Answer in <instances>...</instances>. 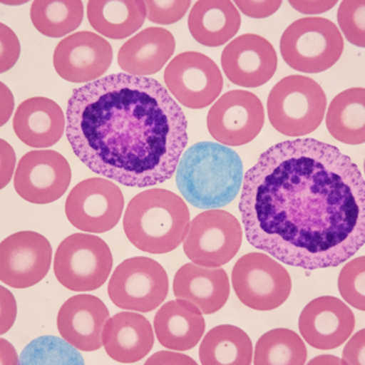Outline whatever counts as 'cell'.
<instances>
[{
  "label": "cell",
  "mask_w": 365,
  "mask_h": 365,
  "mask_svg": "<svg viewBox=\"0 0 365 365\" xmlns=\"http://www.w3.org/2000/svg\"><path fill=\"white\" fill-rule=\"evenodd\" d=\"M240 212L249 244L294 267H336L365 245L364 175L315 139L266 150L244 175Z\"/></svg>",
  "instance_id": "obj_1"
},
{
  "label": "cell",
  "mask_w": 365,
  "mask_h": 365,
  "mask_svg": "<svg viewBox=\"0 0 365 365\" xmlns=\"http://www.w3.org/2000/svg\"><path fill=\"white\" fill-rule=\"evenodd\" d=\"M66 128L90 170L139 188L170 180L188 143L186 117L166 88L123 73L75 89Z\"/></svg>",
  "instance_id": "obj_2"
},
{
  "label": "cell",
  "mask_w": 365,
  "mask_h": 365,
  "mask_svg": "<svg viewBox=\"0 0 365 365\" xmlns=\"http://www.w3.org/2000/svg\"><path fill=\"white\" fill-rule=\"evenodd\" d=\"M242 182V160L234 150L220 143H195L182 154L178 165V188L188 203L202 210L231 203Z\"/></svg>",
  "instance_id": "obj_3"
},
{
  "label": "cell",
  "mask_w": 365,
  "mask_h": 365,
  "mask_svg": "<svg viewBox=\"0 0 365 365\" xmlns=\"http://www.w3.org/2000/svg\"><path fill=\"white\" fill-rule=\"evenodd\" d=\"M123 227L137 249L165 255L184 242L190 227V214L184 200L173 191L150 189L130 200Z\"/></svg>",
  "instance_id": "obj_4"
},
{
  "label": "cell",
  "mask_w": 365,
  "mask_h": 365,
  "mask_svg": "<svg viewBox=\"0 0 365 365\" xmlns=\"http://www.w3.org/2000/svg\"><path fill=\"white\" fill-rule=\"evenodd\" d=\"M327 96L310 77L291 75L281 79L267 100L268 118L277 132L287 137H304L321 125Z\"/></svg>",
  "instance_id": "obj_5"
},
{
  "label": "cell",
  "mask_w": 365,
  "mask_h": 365,
  "mask_svg": "<svg viewBox=\"0 0 365 365\" xmlns=\"http://www.w3.org/2000/svg\"><path fill=\"white\" fill-rule=\"evenodd\" d=\"M280 51L285 63L298 72L317 74L342 57L344 40L336 24L324 17H304L283 32Z\"/></svg>",
  "instance_id": "obj_6"
},
{
  "label": "cell",
  "mask_w": 365,
  "mask_h": 365,
  "mask_svg": "<svg viewBox=\"0 0 365 365\" xmlns=\"http://www.w3.org/2000/svg\"><path fill=\"white\" fill-rule=\"evenodd\" d=\"M113 264V253L102 238L76 233L60 242L53 259V272L66 289L91 292L105 284Z\"/></svg>",
  "instance_id": "obj_7"
},
{
  "label": "cell",
  "mask_w": 365,
  "mask_h": 365,
  "mask_svg": "<svg viewBox=\"0 0 365 365\" xmlns=\"http://www.w3.org/2000/svg\"><path fill=\"white\" fill-rule=\"evenodd\" d=\"M232 284L240 302L257 311L278 309L292 292L289 272L276 259L259 252L248 253L236 262Z\"/></svg>",
  "instance_id": "obj_8"
},
{
  "label": "cell",
  "mask_w": 365,
  "mask_h": 365,
  "mask_svg": "<svg viewBox=\"0 0 365 365\" xmlns=\"http://www.w3.org/2000/svg\"><path fill=\"white\" fill-rule=\"evenodd\" d=\"M169 293L165 268L155 259L135 257L122 262L108 284V295L118 308L148 313L158 309Z\"/></svg>",
  "instance_id": "obj_9"
},
{
  "label": "cell",
  "mask_w": 365,
  "mask_h": 365,
  "mask_svg": "<svg viewBox=\"0 0 365 365\" xmlns=\"http://www.w3.org/2000/svg\"><path fill=\"white\" fill-rule=\"evenodd\" d=\"M242 242L240 221L222 210L195 217L184 242V252L195 265L218 268L234 259Z\"/></svg>",
  "instance_id": "obj_10"
},
{
  "label": "cell",
  "mask_w": 365,
  "mask_h": 365,
  "mask_svg": "<svg viewBox=\"0 0 365 365\" xmlns=\"http://www.w3.org/2000/svg\"><path fill=\"white\" fill-rule=\"evenodd\" d=\"M123 208L121 189L101 178L78 182L66 201V215L71 225L88 233L113 230L119 223Z\"/></svg>",
  "instance_id": "obj_11"
},
{
  "label": "cell",
  "mask_w": 365,
  "mask_h": 365,
  "mask_svg": "<svg viewBox=\"0 0 365 365\" xmlns=\"http://www.w3.org/2000/svg\"><path fill=\"white\" fill-rule=\"evenodd\" d=\"M164 79L178 102L191 109L210 106L220 96L223 88L218 66L197 51H186L171 60Z\"/></svg>",
  "instance_id": "obj_12"
},
{
  "label": "cell",
  "mask_w": 365,
  "mask_h": 365,
  "mask_svg": "<svg viewBox=\"0 0 365 365\" xmlns=\"http://www.w3.org/2000/svg\"><path fill=\"white\" fill-rule=\"evenodd\" d=\"M265 121L261 100L245 90L223 94L207 115L210 136L229 147H240L257 138Z\"/></svg>",
  "instance_id": "obj_13"
},
{
  "label": "cell",
  "mask_w": 365,
  "mask_h": 365,
  "mask_svg": "<svg viewBox=\"0 0 365 365\" xmlns=\"http://www.w3.org/2000/svg\"><path fill=\"white\" fill-rule=\"evenodd\" d=\"M53 248L42 234L21 231L0 242V281L13 289H28L48 274Z\"/></svg>",
  "instance_id": "obj_14"
},
{
  "label": "cell",
  "mask_w": 365,
  "mask_h": 365,
  "mask_svg": "<svg viewBox=\"0 0 365 365\" xmlns=\"http://www.w3.org/2000/svg\"><path fill=\"white\" fill-rule=\"evenodd\" d=\"M71 181L72 170L63 155L53 150H36L19 160L14 188L29 203L49 204L66 192Z\"/></svg>",
  "instance_id": "obj_15"
},
{
  "label": "cell",
  "mask_w": 365,
  "mask_h": 365,
  "mask_svg": "<svg viewBox=\"0 0 365 365\" xmlns=\"http://www.w3.org/2000/svg\"><path fill=\"white\" fill-rule=\"evenodd\" d=\"M110 43L91 31L71 34L59 42L53 53V68L70 83H91L105 74L113 63Z\"/></svg>",
  "instance_id": "obj_16"
},
{
  "label": "cell",
  "mask_w": 365,
  "mask_h": 365,
  "mask_svg": "<svg viewBox=\"0 0 365 365\" xmlns=\"http://www.w3.org/2000/svg\"><path fill=\"white\" fill-rule=\"evenodd\" d=\"M223 72L231 83L244 88L267 83L278 68V56L269 41L255 34L234 38L221 55Z\"/></svg>",
  "instance_id": "obj_17"
},
{
  "label": "cell",
  "mask_w": 365,
  "mask_h": 365,
  "mask_svg": "<svg viewBox=\"0 0 365 365\" xmlns=\"http://www.w3.org/2000/svg\"><path fill=\"white\" fill-rule=\"evenodd\" d=\"M356 317L342 300L322 296L309 302L300 313L298 327L304 340L319 351L344 344L355 330Z\"/></svg>",
  "instance_id": "obj_18"
},
{
  "label": "cell",
  "mask_w": 365,
  "mask_h": 365,
  "mask_svg": "<svg viewBox=\"0 0 365 365\" xmlns=\"http://www.w3.org/2000/svg\"><path fill=\"white\" fill-rule=\"evenodd\" d=\"M108 319V308L100 298L81 294L62 304L57 327L66 342L78 351L90 353L103 346V331Z\"/></svg>",
  "instance_id": "obj_19"
},
{
  "label": "cell",
  "mask_w": 365,
  "mask_h": 365,
  "mask_svg": "<svg viewBox=\"0 0 365 365\" xmlns=\"http://www.w3.org/2000/svg\"><path fill=\"white\" fill-rule=\"evenodd\" d=\"M66 128L61 107L48 98H28L17 107L13 130L17 138L34 149H46L61 140Z\"/></svg>",
  "instance_id": "obj_20"
},
{
  "label": "cell",
  "mask_w": 365,
  "mask_h": 365,
  "mask_svg": "<svg viewBox=\"0 0 365 365\" xmlns=\"http://www.w3.org/2000/svg\"><path fill=\"white\" fill-rule=\"evenodd\" d=\"M173 293L178 299L195 304L202 314H214L229 299V277L222 268L185 264L175 274Z\"/></svg>",
  "instance_id": "obj_21"
},
{
  "label": "cell",
  "mask_w": 365,
  "mask_h": 365,
  "mask_svg": "<svg viewBox=\"0 0 365 365\" xmlns=\"http://www.w3.org/2000/svg\"><path fill=\"white\" fill-rule=\"evenodd\" d=\"M103 345L107 355L115 361L136 364L153 349V328L149 319L138 313H117L105 325Z\"/></svg>",
  "instance_id": "obj_22"
},
{
  "label": "cell",
  "mask_w": 365,
  "mask_h": 365,
  "mask_svg": "<svg viewBox=\"0 0 365 365\" xmlns=\"http://www.w3.org/2000/svg\"><path fill=\"white\" fill-rule=\"evenodd\" d=\"M175 51V38L169 30L150 27L124 43L118 53L120 68L134 76L160 72Z\"/></svg>",
  "instance_id": "obj_23"
},
{
  "label": "cell",
  "mask_w": 365,
  "mask_h": 365,
  "mask_svg": "<svg viewBox=\"0 0 365 365\" xmlns=\"http://www.w3.org/2000/svg\"><path fill=\"white\" fill-rule=\"evenodd\" d=\"M154 329L160 345L178 351L197 346L205 332V319L201 311L186 300H171L154 317Z\"/></svg>",
  "instance_id": "obj_24"
},
{
  "label": "cell",
  "mask_w": 365,
  "mask_h": 365,
  "mask_svg": "<svg viewBox=\"0 0 365 365\" xmlns=\"http://www.w3.org/2000/svg\"><path fill=\"white\" fill-rule=\"evenodd\" d=\"M240 25V12L231 0H197L189 13V31L204 46H222L236 36Z\"/></svg>",
  "instance_id": "obj_25"
},
{
  "label": "cell",
  "mask_w": 365,
  "mask_h": 365,
  "mask_svg": "<svg viewBox=\"0 0 365 365\" xmlns=\"http://www.w3.org/2000/svg\"><path fill=\"white\" fill-rule=\"evenodd\" d=\"M87 14L98 34L123 40L143 27L147 11L143 0H89Z\"/></svg>",
  "instance_id": "obj_26"
},
{
  "label": "cell",
  "mask_w": 365,
  "mask_h": 365,
  "mask_svg": "<svg viewBox=\"0 0 365 365\" xmlns=\"http://www.w3.org/2000/svg\"><path fill=\"white\" fill-rule=\"evenodd\" d=\"M328 132L344 145L365 143V88H351L330 103L326 117Z\"/></svg>",
  "instance_id": "obj_27"
},
{
  "label": "cell",
  "mask_w": 365,
  "mask_h": 365,
  "mask_svg": "<svg viewBox=\"0 0 365 365\" xmlns=\"http://www.w3.org/2000/svg\"><path fill=\"white\" fill-rule=\"evenodd\" d=\"M199 358L202 365H251L252 341L240 327L219 325L204 336Z\"/></svg>",
  "instance_id": "obj_28"
},
{
  "label": "cell",
  "mask_w": 365,
  "mask_h": 365,
  "mask_svg": "<svg viewBox=\"0 0 365 365\" xmlns=\"http://www.w3.org/2000/svg\"><path fill=\"white\" fill-rule=\"evenodd\" d=\"M34 28L48 38H62L83 23L81 0H34L30 9Z\"/></svg>",
  "instance_id": "obj_29"
},
{
  "label": "cell",
  "mask_w": 365,
  "mask_h": 365,
  "mask_svg": "<svg viewBox=\"0 0 365 365\" xmlns=\"http://www.w3.org/2000/svg\"><path fill=\"white\" fill-rule=\"evenodd\" d=\"M308 351L293 330L276 328L264 334L255 349V365H304Z\"/></svg>",
  "instance_id": "obj_30"
},
{
  "label": "cell",
  "mask_w": 365,
  "mask_h": 365,
  "mask_svg": "<svg viewBox=\"0 0 365 365\" xmlns=\"http://www.w3.org/2000/svg\"><path fill=\"white\" fill-rule=\"evenodd\" d=\"M19 365H85L78 349L55 336H42L26 345Z\"/></svg>",
  "instance_id": "obj_31"
},
{
  "label": "cell",
  "mask_w": 365,
  "mask_h": 365,
  "mask_svg": "<svg viewBox=\"0 0 365 365\" xmlns=\"http://www.w3.org/2000/svg\"><path fill=\"white\" fill-rule=\"evenodd\" d=\"M338 287L349 306L365 312V255L351 259L342 268Z\"/></svg>",
  "instance_id": "obj_32"
},
{
  "label": "cell",
  "mask_w": 365,
  "mask_h": 365,
  "mask_svg": "<svg viewBox=\"0 0 365 365\" xmlns=\"http://www.w3.org/2000/svg\"><path fill=\"white\" fill-rule=\"evenodd\" d=\"M338 23L351 44L365 48V0H342Z\"/></svg>",
  "instance_id": "obj_33"
},
{
  "label": "cell",
  "mask_w": 365,
  "mask_h": 365,
  "mask_svg": "<svg viewBox=\"0 0 365 365\" xmlns=\"http://www.w3.org/2000/svg\"><path fill=\"white\" fill-rule=\"evenodd\" d=\"M147 19L158 25H173L181 21L191 0H143Z\"/></svg>",
  "instance_id": "obj_34"
},
{
  "label": "cell",
  "mask_w": 365,
  "mask_h": 365,
  "mask_svg": "<svg viewBox=\"0 0 365 365\" xmlns=\"http://www.w3.org/2000/svg\"><path fill=\"white\" fill-rule=\"evenodd\" d=\"M21 43L16 34L4 23H0V74L8 72L19 61Z\"/></svg>",
  "instance_id": "obj_35"
},
{
  "label": "cell",
  "mask_w": 365,
  "mask_h": 365,
  "mask_svg": "<svg viewBox=\"0 0 365 365\" xmlns=\"http://www.w3.org/2000/svg\"><path fill=\"white\" fill-rule=\"evenodd\" d=\"M242 14L251 19H267L280 9L283 0H233Z\"/></svg>",
  "instance_id": "obj_36"
},
{
  "label": "cell",
  "mask_w": 365,
  "mask_h": 365,
  "mask_svg": "<svg viewBox=\"0 0 365 365\" xmlns=\"http://www.w3.org/2000/svg\"><path fill=\"white\" fill-rule=\"evenodd\" d=\"M17 317V302L14 295L0 285V336L14 325Z\"/></svg>",
  "instance_id": "obj_37"
},
{
  "label": "cell",
  "mask_w": 365,
  "mask_h": 365,
  "mask_svg": "<svg viewBox=\"0 0 365 365\" xmlns=\"http://www.w3.org/2000/svg\"><path fill=\"white\" fill-rule=\"evenodd\" d=\"M344 365H365V328L356 332L343 349Z\"/></svg>",
  "instance_id": "obj_38"
},
{
  "label": "cell",
  "mask_w": 365,
  "mask_h": 365,
  "mask_svg": "<svg viewBox=\"0 0 365 365\" xmlns=\"http://www.w3.org/2000/svg\"><path fill=\"white\" fill-rule=\"evenodd\" d=\"M16 155L10 143L0 138V190L8 186L14 175Z\"/></svg>",
  "instance_id": "obj_39"
},
{
  "label": "cell",
  "mask_w": 365,
  "mask_h": 365,
  "mask_svg": "<svg viewBox=\"0 0 365 365\" xmlns=\"http://www.w3.org/2000/svg\"><path fill=\"white\" fill-rule=\"evenodd\" d=\"M292 8L306 15L323 14L336 6L339 0H287Z\"/></svg>",
  "instance_id": "obj_40"
},
{
  "label": "cell",
  "mask_w": 365,
  "mask_h": 365,
  "mask_svg": "<svg viewBox=\"0 0 365 365\" xmlns=\"http://www.w3.org/2000/svg\"><path fill=\"white\" fill-rule=\"evenodd\" d=\"M143 365H199L192 358L175 351H162L152 355Z\"/></svg>",
  "instance_id": "obj_41"
},
{
  "label": "cell",
  "mask_w": 365,
  "mask_h": 365,
  "mask_svg": "<svg viewBox=\"0 0 365 365\" xmlns=\"http://www.w3.org/2000/svg\"><path fill=\"white\" fill-rule=\"evenodd\" d=\"M14 96L8 86L0 81V128L6 125L14 110Z\"/></svg>",
  "instance_id": "obj_42"
},
{
  "label": "cell",
  "mask_w": 365,
  "mask_h": 365,
  "mask_svg": "<svg viewBox=\"0 0 365 365\" xmlns=\"http://www.w3.org/2000/svg\"><path fill=\"white\" fill-rule=\"evenodd\" d=\"M0 365H19L16 349L6 339L0 338Z\"/></svg>",
  "instance_id": "obj_43"
},
{
  "label": "cell",
  "mask_w": 365,
  "mask_h": 365,
  "mask_svg": "<svg viewBox=\"0 0 365 365\" xmlns=\"http://www.w3.org/2000/svg\"><path fill=\"white\" fill-rule=\"evenodd\" d=\"M307 365H344L341 358L334 355H321L313 358Z\"/></svg>",
  "instance_id": "obj_44"
},
{
  "label": "cell",
  "mask_w": 365,
  "mask_h": 365,
  "mask_svg": "<svg viewBox=\"0 0 365 365\" xmlns=\"http://www.w3.org/2000/svg\"><path fill=\"white\" fill-rule=\"evenodd\" d=\"M30 0H0V4H6V6H21V4H27Z\"/></svg>",
  "instance_id": "obj_45"
},
{
  "label": "cell",
  "mask_w": 365,
  "mask_h": 365,
  "mask_svg": "<svg viewBox=\"0 0 365 365\" xmlns=\"http://www.w3.org/2000/svg\"><path fill=\"white\" fill-rule=\"evenodd\" d=\"M364 173H365V160H364Z\"/></svg>",
  "instance_id": "obj_46"
}]
</instances>
